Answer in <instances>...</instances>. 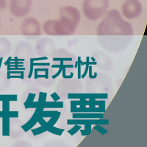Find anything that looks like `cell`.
Returning <instances> with one entry per match:
<instances>
[{
    "label": "cell",
    "mask_w": 147,
    "mask_h": 147,
    "mask_svg": "<svg viewBox=\"0 0 147 147\" xmlns=\"http://www.w3.org/2000/svg\"><path fill=\"white\" fill-rule=\"evenodd\" d=\"M81 21L80 10L72 6L62 7L60 19L49 20L43 25L44 32L52 36H69L75 33Z\"/></svg>",
    "instance_id": "cell-1"
},
{
    "label": "cell",
    "mask_w": 147,
    "mask_h": 147,
    "mask_svg": "<svg viewBox=\"0 0 147 147\" xmlns=\"http://www.w3.org/2000/svg\"><path fill=\"white\" fill-rule=\"evenodd\" d=\"M133 29L129 22L122 18L118 10H111L107 11L105 18L97 27L98 36H132Z\"/></svg>",
    "instance_id": "cell-2"
},
{
    "label": "cell",
    "mask_w": 147,
    "mask_h": 147,
    "mask_svg": "<svg viewBox=\"0 0 147 147\" xmlns=\"http://www.w3.org/2000/svg\"><path fill=\"white\" fill-rule=\"evenodd\" d=\"M109 6V0H84L83 14L89 20L98 21L105 16Z\"/></svg>",
    "instance_id": "cell-3"
},
{
    "label": "cell",
    "mask_w": 147,
    "mask_h": 147,
    "mask_svg": "<svg viewBox=\"0 0 147 147\" xmlns=\"http://www.w3.org/2000/svg\"><path fill=\"white\" fill-rule=\"evenodd\" d=\"M143 13V6L138 0H126L121 7V13L129 20L136 19Z\"/></svg>",
    "instance_id": "cell-4"
},
{
    "label": "cell",
    "mask_w": 147,
    "mask_h": 147,
    "mask_svg": "<svg viewBox=\"0 0 147 147\" xmlns=\"http://www.w3.org/2000/svg\"><path fill=\"white\" fill-rule=\"evenodd\" d=\"M32 7V0H10V12L18 18L26 16L30 13Z\"/></svg>",
    "instance_id": "cell-5"
},
{
    "label": "cell",
    "mask_w": 147,
    "mask_h": 147,
    "mask_svg": "<svg viewBox=\"0 0 147 147\" xmlns=\"http://www.w3.org/2000/svg\"><path fill=\"white\" fill-rule=\"evenodd\" d=\"M21 33L24 36H40L42 34L40 22L33 17H29L22 22Z\"/></svg>",
    "instance_id": "cell-6"
},
{
    "label": "cell",
    "mask_w": 147,
    "mask_h": 147,
    "mask_svg": "<svg viewBox=\"0 0 147 147\" xmlns=\"http://www.w3.org/2000/svg\"><path fill=\"white\" fill-rule=\"evenodd\" d=\"M12 45L10 40L5 38H0V57L6 56L10 53Z\"/></svg>",
    "instance_id": "cell-7"
},
{
    "label": "cell",
    "mask_w": 147,
    "mask_h": 147,
    "mask_svg": "<svg viewBox=\"0 0 147 147\" xmlns=\"http://www.w3.org/2000/svg\"><path fill=\"white\" fill-rule=\"evenodd\" d=\"M7 6V1L6 0H0V10H2Z\"/></svg>",
    "instance_id": "cell-8"
},
{
    "label": "cell",
    "mask_w": 147,
    "mask_h": 147,
    "mask_svg": "<svg viewBox=\"0 0 147 147\" xmlns=\"http://www.w3.org/2000/svg\"><path fill=\"white\" fill-rule=\"evenodd\" d=\"M0 30H1V18H0Z\"/></svg>",
    "instance_id": "cell-9"
}]
</instances>
